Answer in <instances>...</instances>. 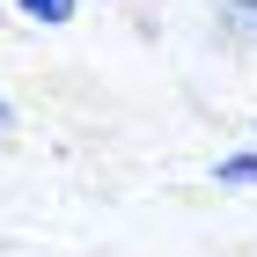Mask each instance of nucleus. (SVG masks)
Returning <instances> with one entry per match:
<instances>
[{
    "instance_id": "1",
    "label": "nucleus",
    "mask_w": 257,
    "mask_h": 257,
    "mask_svg": "<svg viewBox=\"0 0 257 257\" xmlns=\"http://www.w3.org/2000/svg\"><path fill=\"white\" fill-rule=\"evenodd\" d=\"M30 22H74V0H15Z\"/></svg>"
},
{
    "instance_id": "2",
    "label": "nucleus",
    "mask_w": 257,
    "mask_h": 257,
    "mask_svg": "<svg viewBox=\"0 0 257 257\" xmlns=\"http://www.w3.org/2000/svg\"><path fill=\"white\" fill-rule=\"evenodd\" d=\"M220 184H257V155H235V162H220Z\"/></svg>"
},
{
    "instance_id": "3",
    "label": "nucleus",
    "mask_w": 257,
    "mask_h": 257,
    "mask_svg": "<svg viewBox=\"0 0 257 257\" xmlns=\"http://www.w3.org/2000/svg\"><path fill=\"white\" fill-rule=\"evenodd\" d=\"M0 125H8V103H0Z\"/></svg>"
},
{
    "instance_id": "4",
    "label": "nucleus",
    "mask_w": 257,
    "mask_h": 257,
    "mask_svg": "<svg viewBox=\"0 0 257 257\" xmlns=\"http://www.w3.org/2000/svg\"><path fill=\"white\" fill-rule=\"evenodd\" d=\"M242 8H257V0H242Z\"/></svg>"
}]
</instances>
